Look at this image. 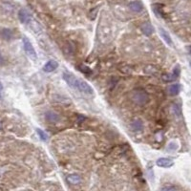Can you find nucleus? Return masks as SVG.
I'll list each match as a JSON object with an SVG mask.
<instances>
[{
	"label": "nucleus",
	"mask_w": 191,
	"mask_h": 191,
	"mask_svg": "<svg viewBox=\"0 0 191 191\" xmlns=\"http://www.w3.org/2000/svg\"><path fill=\"white\" fill-rule=\"evenodd\" d=\"M63 79L65 80V82L75 90L77 91L87 94V95H92L94 93L93 88L90 86L86 81L82 79L77 78L75 75H73L70 72H63Z\"/></svg>",
	"instance_id": "nucleus-1"
},
{
	"label": "nucleus",
	"mask_w": 191,
	"mask_h": 191,
	"mask_svg": "<svg viewBox=\"0 0 191 191\" xmlns=\"http://www.w3.org/2000/svg\"><path fill=\"white\" fill-rule=\"evenodd\" d=\"M131 98L138 105H144L149 102V96L143 90H136V91H134L131 95Z\"/></svg>",
	"instance_id": "nucleus-2"
},
{
	"label": "nucleus",
	"mask_w": 191,
	"mask_h": 191,
	"mask_svg": "<svg viewBox=\"0 0 191 191\" xmlns=\"http://www.w3.org/2000/svg\"><path fill=\"white\" fill-rule=\"evenodd\" d=\"M22 42H23V48H24V51L25 53L27 54V56L31 58V59H34L35 60L37 56H36V52H35V50L32 44V42L30 41L29 38L27 36H23L22 38Z\"/></svg>",
	"instance_id": "nucleus-3"
},
{
	"label": "nucleus",
	"mask_w": 191,
	"mask_h": 191,
	"mask_svg": "<svg viewBox=\"0 0 191 191\" xmlns=\"http://www.w3.org/2000/svg\"><path fill=\"white\" fill-rule=\"evenodd\" d=\"M18 17H19V20L20 22H21L22 24H28L31 22L32 20V16L31 15L29 14L28 11H26L25 9H21L18 13Z\"/></svg>",
	"instance_id": "nucleus-4"
},
{
	"label": "nucleus",
	"mask_w": 191,
	"mask_h": 191,
	"mask_svg": "<svg viewBox=\"0 0 191 191\" xmlns=\"http://www.w3.org/2000/svg\"><path fill=\"white\" fill-rule=\"evenodd\" d=\"M58 67V62L55 59H50L43 66V71L46 73H52Z\"/></svg>",
	"instance_id": "nucleus-5"
},
{
	"label": "nucleus",
	"mask_w": 191,
	"mask_h": 191,
	"mask_svg": "<svg viewBox=\"0 0 191 191\" xmlns=\"http://www.w3.org/2000/svg\"><path fill=\"white\" fill-rule=\"evenodd\" d=\"M157 165L160 167H166L169 168L174 165V162L171 159H168V158H160L157 160Z\"/></svg>",
	"instance_id": "nucleus-6"
},
{
	"label": "nucleus",
	"mask_w": 191,
	"mask_h": 191,
	"mask_svg": "<svg viewBox=\"0 0 191 191\" xmlns=\"http://www.w3.org/2000/svg\"><path fill=\"white\" fill-rule=\"evenodd\" d=\"M45 118L48 120L49 122L51 123H56L57 122H59L60 117L57 113L54 112V111H47L45 113Z\"/></svg>",
	"instance_id": "nucleus-7"
},
{
	"label": "nucleus",
	"mask_w": 191,
	"mask_h": 191,
	"mask_svg": "<svg viewBox=\"0 0 191 191\" xmlns=\"http://www.w3.org/2000/svg\"><path fill=\"white\" fill-rule=\"evenodd\" d=\"M159 32H160V35L164 38V40L166 42V44H168L170 47H173L174 44H173V41H172V38L171 36L169 35V34L165 31L164 28H159Z\"/></svg>",
	"instance_id": "nucleus-8"
},
{
	"label": "nucleus",
	"mask_w": 191,
	"mask_h": 191,
	"mask_svg": "<svg viewBox=\"0 0 191 191\" xmlns=\"http://www.w3.org/2000/svg\"><path fill=\"white\" fill-rule=\"evenodd\" d=\"M140 30H142V32H143L145 35H147V36L151 35L153 34V32H154L153 26L150 24L149 22H144L142 26H140Z\"/></svg>",
	"instance_id": "nucleus-9"
},
{
	"label": "nucleus",
	"mask_w": 191,
	"mask_h": 191,
	"mask_svg": "<svg viewBox=\"0 0 191 191\" xmlns=\"http://www.w3.org/2000/svg\"><path fill=\"white\" fill-rule=\"evenodd\" d=\"M67 182L73 185H78L81 183V177L77 174H71L67 177Z\"/></svg>",
	"instance_id": "nucleus-10"
},
{
	"label": "nucleus",
	"mask_w": 191,
	"mask_h": 191,
	"mask_svg": "<svg viewBox=\"0 0 191 191\" xmlns=\"http://www.w3.org/2000/svg\"><path fill=\"white\" fill-rule=\"evenodd\" d=\"M131 128H132L133 131H135V132L142 131V130L143 129V122L140 119L136 118V119L133 120L132 123H131Z\"/></svg>",
	"instance_id": "nucleus-11"
},
{
	"label": "nucleus",
	"mask_w": 191,
	"mask_h": 191,
	"mask_svg": "<svg viewBox=\"0 0 191 191\" xmlns=\"http://www.w3.org/2000/svg\"><path fill=\"white\" fill-rule=\"evenodd\" d=\"M129 8L131 11L135 12V13H140L143 10V4L139 2V1H133L129 4Z\"/></svg>",
	"instance_id": "nucleus-12"
},
{
	"label": "nucleus",
	"mask_w": 191,
	"mask_h": 191,
	"mask_svg": "<svg viewBox=\"0 0 191 191\" xmlns=\"http://www.w3.org/2000/svg\"><path fill=\"white\" fill-rule=\"evenodd\" d=\"M181 92V85L176 83V84H171L168 87V93L170 96H177Z\"/></svg>",
	"instance_id": "nucleus-13"
},
{
	"label": "nucleus",
	"mask_w": 191,
	"mask_h": 191,
	"mask_svg": "<svg viewBox=\"0 0 191 191\" xmlns=\"http://www.w3.org/2000/svg\"><path fill=\"white\" fill-rule=\"evenodd\" d=\"M180 73H181L180 66H179V65H176V66H175V68L173 69V72H172V74L169 76V77H171L169 78V81H170V80H175L176 78H178V77H179V76H180Z\"/></svg>",
	"instance_id": "nucleus-14"
},
{
	"label": "nucleus",
	"mask_w": 191,
	"mask_h": 191,
	"mask_svg": "<svg viewBox=\"0 0 191 191\" xmlns=\"http://www.w3.org/2000/svg\"><path fill=\"white\" fill-rule=\"evenodd\" d=\"M36 133L38 135V137L40 138V139L43 140V142H47V140L49 139V136L46 132H44L42 129H40V128H37L36 129Z\"/></svg>",
	"instance_id": "nucleus-15"
},
{
	"label": "nucleus",
	"mask_w": 191,
	"mask_h": 191,
	"mask_svg": "<svg viewBox=\"0 0 191 191\" xmlns=\"http://www.w3.org/2000/svg\"><path fill=\"white\" fill-rule=\"evenodd\" d=\"M160 189L164 191H176V190H179L180 188L173 185H164Z\"/></svg>",
	"instance_id": "nucleus-16"
},
{
	"label": "nucleus",
	"mask_w": 191,
	"mask_h": 191,
	"mask_svg": "<svg viewBox=\"0 0 191 191\" xmlns=\"http://www.w3.org/2000/svg\"><path fill=\"white\" fill-rule=\"evenodd\" d=\"M78 68H79L80 71L83 72V73H85V74H90V73H91V70H90L88 67L84 66V65H79Z\"/></svg>",
	"instance_id": "nucleus-17"
},
{
	"label": "nucleus",
	"mask_w": 191,
	"mask_h": 191,
	"mask_svg": "<svg viewBox=\"0 0 191 191\" xmlns=\"http://www.w3.org/2000/svg\"><path fill=\"white\" fill-rule=\"evenodd\" d=\"M173 109H174V112L177 116H181V107L178 104H174L173 105Z\"/></svg>",
	"instance_id": "nucleus-18"
},
{
	"label": "nucleus",
	"mask_w": 191,
	"mask_h": 191,
	"mask_svg": "<svg viewBox=\"0 0 191 191\" xmlns=\"http://www.w3.org/2000/svg\"><path fill=\"white\" fill-rule=\"evenodd\" d=\"M174 143H175V142H172V143H169V145H168V149H169V150H176V149L178 148V146H177V145L175 146Z\"/></svg>",
	"instance_id": "nucleus-19"
},
{
	"label": "nucleus",
	"mask_w": 191,
	"mask_h": 191,
	"mask_svg": "<svg viewBox=\"0 0 191 191\" xmlns=\"http://www.w3.org/2000/svg\"><path fill=\"white\" fill-rule=\"evenodd\" d=\"M2 95H3V85H2V82L0 81V98H2Z\"/></svg>",
	"instance_id": "nucleus-20"
},
{
	"label": "nucleus",
	"mask_w": 191,
	"mask_h": 191,
	"mask_svg": "<svg viewBox=\"0 0 191 191\" xmlns=\"http://www.w3.org/2000/svg\"><path fill=\"white\" fill-rule=\"evenodd\" d=\"M2 128H3V125H2V122H0V131H1V130H2Z\"/></svg>",
	"instance_id": "nucleus-21"
}]
</instances>
